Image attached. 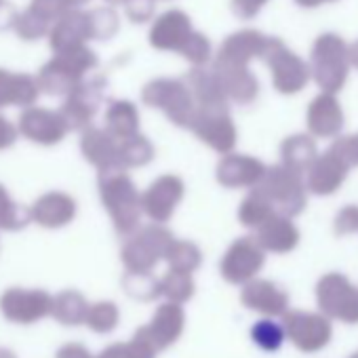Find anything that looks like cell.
Instances as JSON below:
<instances>
[{
	"instance_id": "34",
	"label": "cell",
	"mask_w": 358,
	"mask_h": 358,
	"mask_svg": "<svg viewBox=\"0 0 358 358\" xmlns=\"http://www.w3.org/2000/svg\"><path fill=\"white\" fill-rule=\"evenodd\" d=\"M91 0H70V5H72V9H80V7H85V5H89Z\"/></svg>"
},
{
	"instance_id": "33",
	"label": "cell",
	"mask_w": 358,
	"mask_h": 358,
	"mask_svg": "<svg viewBox=\"0 0 358 358\" xmlns=\"http://www.w3.org/2000/svg\"><path fill=\"white\" fill-rule=\"evenodd\" d=\"M350 64L358 68V41L350 45Z\"/></svg>"
},
{
	"instance_id": "16",
	"label": "cell",
	"mask_w": 358,
	"mask_h": 358,
	"mask_svg": "<svg viewBox=\"0 0 358 358\" xmlns=\"http://www.w3.org/2000/svg\"><path fill=\"white\" fill-rule=\"evenodd\" d=\"M341 108L337 99L329 93L318 95L308 110V124L316 135H333L341 127Z\"/></svg>"
},
{
	"instance_id": "13",
	"label": "cell",
	"mask_w": 358,
	"mask_h": 358,
	"mask_svg": "<svg viewBox=\"0 0 358 358\" xmlns=\"http://www.w3.org/2000/svg\"><path fill=\"white\" fill-rule=\"evenodd\" d=\"M41 87L36 76L24 72H9L0 68V108L7 106H24L32 108V103L41 95Z\"/></svg>"
},
{
	"instance_id": "31",
	"label": "cell",
	"mask_w": 358,
	"mask_h": 358,
	"mask_svg": "<svg viewBox=\"0 0 358 358\" xmlns=\"http://www.w3.org/2000/svg\"><path fill=\"white\" fill-rule=\"evenodd\" d=\"M57 358H91V354L78 345V343H70V345H64L59 352H57Z\"/></svg>"
},
{
	"instance_id": "30",
	"label": "cell",
	"mask_w": 358,
	"mask_h": 358,
	"mask_svg": "<svg viewBox=\"0 0 358 358\" xmlns=\"http://www.w3.org/2000/svg\"><path fill=\"white\" fill-rule=\"evenodd\" d=\"M253 335L257 337V341L259 343H264V339H274L276 343H280V333H278V329L276 327H272L270 322H264V324H259L255 331H253Z\"/></svg>"
},
{
	"instance_id": "2",
	"label": "cell",
	"mask_w": 358,
	"mask_h": 358,
	"mask_svg": "<svg viewBox=\"0 0 358 358\" xmlns=\"http://www.w3.org/2000/svg\"><path fill=\"white\" fill-rule=\"evenodd\" d=\"M310 72L312 78L316 80V85L333 95L337 93L345 78H348V70H350V47L345 45V41L333 32L320 34L314 41L312 47V55H310Z\"/></svg>"
},
{
	"instance_id": "4",
	"label": "cell",
	"mask_w": 358,
	"mask_h": 358,
	"mask_svg": "<svg viewBox=\"0 0 358 358\" xmlns=\"http://www.w3.org/2000/svg\"><path fill=\"white\" fill-rule=\"evenodd\" d=\"M262 59L270 68L272 83H274L276 91H280L285 95L299 93L312 76L310 66L299 55H295L291 49H287L285 43L276 36H270L268 49Z\"/></svg>"
},
{
	"instance_id": "18",
	"label": "cell",
	"mask_w": 358,
	"mask_h": 358,
	"mask_svg": "<svg viewBox=\"0 0 358 358\" xmlns=\"http://www.w3.org/2000/svg\"><path fill=\"white\" fill-rule=\"evenodd\" d=\"M51 314L64 324H78V322L87 320L89 308H87V301L83 299V295H78L74 291H66L53 299Z\"/></svg>"
},
{
	"instance_id": "11",
	"label": "cell",
	"mask_w": 358,
	"mask_h": 358,
	"mask_svg": "<svg viewBox=\"0 0 358 358\" xmlns=\"http://www.w3.org/2000/svg\"><path fill=\"white\" fill-rule=\"evenodd\" d=\"M268 43H270V36H266L259 30H238L224 41L215 62L249 66L253 57H264Z\"/></svg>"
},
{
	"instance_id": "12",
	"label": "cell",
	"mask_w": 358,
	"mask_h": 358,
	"mask_svg": "<svg viewBox=\"0 0 358 358\" xmlns=\"http://www.w3.org/2000/svg\"><path fill=\"white\" fill-rule=\"evenodd\" d=\"M213 74L222 83L224 91L228 97H232L238 103H249L255 99L259 85L249 66H236V64H224L215 62L213 64Z\"/></svg>"
},
{
	"instance_id": "14",
	"label": "cell",
	"mask_w": 358,
	"mask_h": 358,
	"mask_svg": "<svg viewBox=\"0 0 358 358\" xmlns=\"http://www.w3.org/2000/svg\"><path fill=\"white\" fill-rule=\"evenodd\" d=\"M30 213H32V220L38 222L41 226L59 228V226H66L74 217L76 205L68 194L51 192V194H45L43 199H38L34 203V207L30 209Z\"/></svg>"
},
{
	"instance_id": "26",
	"label": "cell",
	"mask_w": 358,
	"mask_h": 358,
	"mask_svg": "<svg viewBox=\"0 0 358 358\" xmlns=\"http://www.w3.org/2000/svg\"><path fill=\"white\" fill-rule=\"evenodd\" d=\"M268 3L270 0H230V7L238 20L249 22V20H255Z\"/></svg>"
},
{
	"instance_id": "9",
	"label": "cell",
	"mask_w": 358,
	"mask_h": 358,
	"mask_svg": "<svg viewBox=\"0 0 358 358\" xmlns=\"http://www.w3.org/2000/svg\"><path fill=\"white\" fill-rule=\"evenodd\" d=\"M68 131L70 129L64 116L55 110L32 106V108H26L20 116V133L43 145H53L62 141Z\"/></svg>"
},
{
	"instance_id": "5",
	"label": "cell",
	"mask_w": 358,
	"mask_h": 358,
	"mask_svg": "<svg viewBox=\"0 0 358 358\" xmlns=\"http://www.w3.org/2000/svg\"><path fill=\"white\" fill-rule=\"evenodd\" d=\"M106 93V80L103 76L85 78L64 101L59 114L64 116L68 129H85L91 118L95 116L99 103L103 101Z\"/></svg>"
},
{
	"instance_id": "35",
	"label": "cell",
	"mask_w": 358,
	"mask_h": 358,
	"mask_svg": "<svg viewBox=\"0 0 358 358\" xmlns=\"http://www.w3.org/2000/svg\"><path fill=\"white\" fill-rule=\"evenodd\" d=\"M0 358H15V354L11 350H0Z\"/></svg>"
},
{
	"instance_id": "6",
	"label": "cell",
	"mask_w": 358,
	"mask_h": 358,
	"mask_svg": "<svg viewBox=\"0 0 358 358\" xmlns=\"http://www.w3.org/2000/svg\"><path fill=\"white\" fill-rule=\"evenodd\" d=\"M0 310L13 322L30 324L53 312V297L45 291L9 289L0 297Z\"/></svg>"
},
{
	"instance_id": "1",
	"label": "cell",
	"mask_w": 358,
	"mask_h": 358,
	"mask_svg": "<svg viewBox=\"0 0 358 358\" xmlns=\"http://www.w3.org/2000/svg\"><path fill=\"white\" fill-rule=\"evenodd\" d=\"M99 64L95 51L89 47H78L66 53L53 55L36 74L38 87L47 95H70L85 76Z\"/></svg>"
},
{
	"instance_id": "29",
	"label": "cell",
	"mask_w": 358,
	"mask_h": 358,
	"mask_svg": "<svg viewBox=\"0 0 358 358\" xmlns=\"http://www.w3.org/2000/svg\"><path fill=\"white\" fill-rule=\"evenodd\" d=\"M17 131L20 129H15V124L11 120H7L3 114H0V150H7L15 143Z\"/></svg>"
},
{
	"instance_id": "28",
	"label": "cell",
	"mask_w": 358,
	"mask_h": 358,
	"mask_svg": "<svg viewBox=\"0 0 358 358\" xmlns=\"http://www.w3.org/2000/svg\"><path fill=\"white\" fill-rule=\"evenodd\" d=\"M17 17H20V11L15 9V5L9 3V0H0V34L15 30Z\"/></svg>"
},
{
	"instance_id": "20",
	"label": "cell",
	"mask_w": 358,
	"mask_h": 358,
	"mask_svg": "<svg viewBox=\"0 0 358 358\" xmlns=\"http://www.w3.org/2000/svg\"><path fill=\"white\" fill-rule=\"evenodd\" d=\"M32 220L30 209L11 201L7 190L0 186V230H22Z\"/></svg>"
},
{
	"instance_id": "10",
	"label": "cell",
	"mask_w": 358,
	"mask_h": 358,
	"mask_svg": "<svg viewBox=\"0 0 358 358\" xmlns=\"http://www.w3.org/2000/svg\"><path fill=\"white\" fill-rule=\"evenodd\" d=\"M89 41H93L89 11H80V9H72L70 13H66L51 28V34H49V45H51L53 55L66 53L78 47H87Z\"/></svg>"
},
{
	"instance_id": "7",
	"label": "cell",
	"mask_w": 358,
	"mask_h": 358,
	"mask_svg": "<svg viewBox=\"0 0 358 358\" xmlns=\"http://www.w3.org/2000/svg\"><path fill=\"white\" fill-rule=\"evenodd\" d=\"M192 32L194 28H192V20L188 17V13H184L182 9H171L154 20L148 41L158 51L182 53Z\"/></svg>"
},
{
	"instance_id": "23",
	"label": "cell",
	"mask_w": 358,
	"mask_h": 358,
	"mask_svg": "<svg viewBox=\"0 0 358 358\" xmlns=\"http://www.w3.org/2000/svg\"><path fill=\"white\" fill-rule=\"evenodd\" d=\"M179 55H184L190 64H194L196 68H201V66H205L211 59V41L203 32H196L194 30Z\"/></svg>"
},
{
	"instance_id": "3",
	"label": "cell",
	"mask_w": 358,
	"mask_h": 358,
	"mask_svg": "<svg viewBox=\"0 0 358 358\" xmlns=\"http://www.w3.org/2000/svg\"><path fill=\"white\" fill-rule=\"evenodd\" d=\"M141 99L152 108H162L177 124H192L196 116V101L192 91L182 80L156 78L143 87Z\"/></svg>"
},
{
	"instance_id": "8",
	"label": "cell",
	"mask_w": 358,
	"mask_h": 358,
	"mask_svg": "<svg viewBox=\"0 0 358 358\" xmlns=\"http://www.w3.org/2000/svg\"><path fill=\"white\" fill-rule=\"evenodd\" d=\"M101 196L103 203L108 205L110 213L114 215V222L120 230H129L135 222V194L133 188L129 184V179L112 173L103 171L101 175Z\"/></svg>"
},
{
	"instance_id": "25",
	"label": "cell",
	"mask_w": 358,
	"mask_h": 358,
	"mask_svg": "<svg viewBox=\"0 0 358 358\" xmlns=\"http://www.w3.org/2000/svg\"><path fill=\"white\" fill-rule=\"evenodd\" d=\"M124 13L131 24H148L154 17L156 11V0H124Z\"/></svg>"
},
{
	"instance_id": "17",
	"label": "cell",
	"mask_w": 358,
	"mask_h": 358,
	"mask_svg": "<svg viewBox=\"0 0 358 358\" xmlns=\"http://www.w3.org/2000/svg\"><path fill=\"white\" fill-rule=\"evenodd\" d=\"M106 124H108V133L114 137V139H129L135 135L137 131V124H139V116H137V110L131 101H112L108 112H106Z\"/></svg>"
},
{
	"instance_id": "22",
	"label": "cell",
	"mask_w": 358,
	"mask_h": 358,
	"mask_svg": "<svg viewBox=\"0 0 358 358\" xmlns=\"http://www.w3.org/2000/svg\"><path fill=\"white\" fill-rule=\"evenodd\" d=\"M28 11L53 28L66 13L72 11V5H70V0H30Z\"/></svg>"
},
{
	"instance_id": "15",
	"label": "cell",
	"mask_w": 358,
	"mask_h": 358,
	"mask_svg": "<svg viewBox=\"0 0 358 358\" xmlns=\"http://www.w3.org/2000/svg\"><path fill=\"white\" fill-rule=\"evenodd\" d=\"M83 154L95 162L97 166H101V171H110V166L114 162H120L118 156V141L101 129H87L80 141Z\"/></svg>"
},
{
	"instance_id": "24",
	"label": "cell",
	"mask_w": 358,
	"mask_h": 358,
	"mask_svg": "<svg viewBox=\"0 0 358 358\" xmlns=\"http://www.w3.org/2000/svg\"><path fill=\"white\" fill-rule=\"evenodd\" d=\"M116 318H118V312L112 303H97L89 310V316H87V322L91 329L103 333V331H110L114 329L116 324Z\"/></svg>"
},
{
	"instance_id": "21",
	"label": "cell",
	"mask_w": 358,
	"mask_h": 358,
	"mask_svg": "<svg viewBox=\"0 0 358 358\" xmlns=\"http://www.w3.org/2000/svg\"><path fill=\"white\" fill-rule=\"evenodd\" d=\"M13 32H15V34H17V38H20V41H24V43H36V41H43L45 36H49V34H51V26L26 9L24 13H20V17H17V24H15V30H13Z\"/></svg>"
},
{
	"instance_id": "36",
	"label": "cell",
	"mask_w": 358,
	"mask_h": 358,
	"mask_svg": "<svg viewBox=\"0 0 358 358\" xmlns=\"http://www.w3.org/2000/svg\"><path fill=\"white\" fill-rule=\"evenodd\" d=\"M108 7H118V5H124V0H106Z\"/></svg>"
},
{
	"instance_id": "27",
	"label": "cell",
	"mask_w": 358,
	"mask_h": 358,
	"mask_svg": "<svg viewBox=\"0 0 358 358\" xmlns=\"http://www.w3.org/2000/svg\"><path fill=\"white\" fill-rule=\"evenodd\" d=\"M148 350L143 341H135L131 345H112L99 358H148Z\"/></svg>"
},
{
	"instance_id": "32",
	"label": "cell",
	"mask_w": 358,
	"mask_h": 358,
	"mask_svg": "<svg viewBox=\"0 0 358 358\" xmlns=\"http://www.w3.org/2000/svg\"><path fill=\"white\" fill-rule=\"evenodd\" d=\"M295 3L303 9H316V7L327 5V3H337V0H295Z\"/></svg>"
},
{
	"instance_id": "19",
	"label": "cell",
	"mask_w": 358,
	"mask_h": 358,
	"mask_svg": "<svg viewBox=\"0 0 358 358\" xmlns=\"http://www.w3.org/2000/svg\"><path fill=\"white\" fill-rule=\"evenodd\" d=\"M89 24L93 41H110L120 30V17L114 7H97L89 11Z\"/></svg>"
}]
</instances>
